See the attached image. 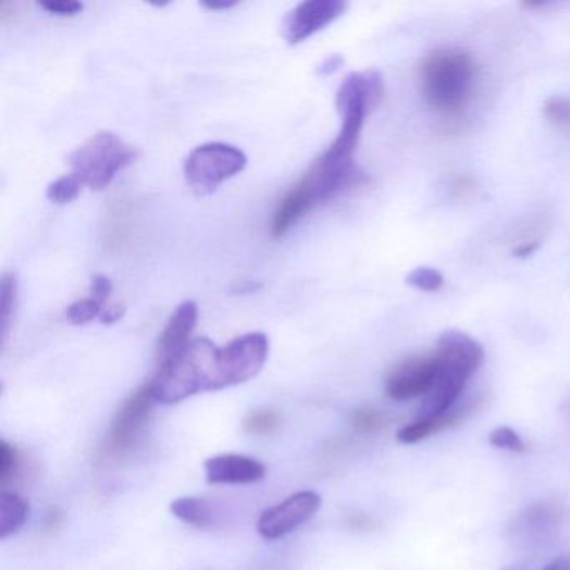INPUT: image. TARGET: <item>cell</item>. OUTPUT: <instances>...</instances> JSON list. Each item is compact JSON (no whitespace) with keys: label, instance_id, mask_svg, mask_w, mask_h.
Here are the masks:
<instances>
[{"label":"cell","instance_id":"obj_6","mask_svg":"<svg viewBox=\"0 0 570 570\" xmlns=\"http://www.w3.org/2000/svg\"><path fill=\"white\" fill-rule=\"evenodd\" d=\"M246 163L248 158L241 149L224 142H208L193 149L186 158V181L198 195H211L224 181L241 173Z\"/></svg>","mask_w":570,"mask_h":570},{"label":"cell","instance_id":"obj_26","mask_svg":"<svg viewBox=\"0 0 570 570\" xmlns=\"http://www.w3.org/2000/svg\"><path fill=\"white\" fill-rule=\"evenodd\" d=\"M351 423L358 432H375L385 425V419L373 408H358L351 416Z\"/></svg>","mask_w":570,"mask_h":570},{"label":"cell","instance_id":"obj_31","mask_svg":"<svg viewBox=\"0 0 570 570\" xmlns=\"http://www.w3.org/2000/svg\"><path fill=\"white\" fill-rule=\"evenodd\" d=\"M342 64H344V58H342V55H330V58L320 65L318 73L322 74V76H329V74H333L338 67H342Z\"/></svg>","mask_w":570,"mask_h":570},{"label":"cell","instance_id":"obj_13","mask_svg":"<svg viewBox=\"0 0 570 570\" xmlns=\"http://www.w3.org/2000/svg\"><path fill=\"white\" fill-rule=\"evenodd\" d=\"M196 323H198V305L195 301L181 303L171 314L166 329L159 336L158 367L176 357L191 344L189 338L195 332Z\"/></svg>","mask_w":570,"mask_h":570},{"label":"cell","instance_id":"obj_7","mask_svg":"<svg viewBox=\"0 0 570 570\" xmlns=\"http://www.w3.org/2000/svg\"><path fill=\"white\" fill-rule=\"evenodd\" d=\"M270 354L264 333H248L233 339L218 355V391L255 379L263 370Z\"/></svg>","mask_w":570,"mask_h":570},{"label":"cell","instance_id":"obj_3","mask_svg":"<svg viewBox=\"0 0 570 570\" xmlns=\"http://www.w3.org/2000/svg\"><path fill=\"white\" fill-rule=\"evenodd\" d=\"M382 96V74L376 71L351 73L345 77L336 92V109L342 116V129L322 159L335 164L354 163V152L360 141L364 120L380 104Z\"/></svg>","mask_w":570,"mask_h":570},{"label":"cell","instance_id":"obj_1","mask_svg":"<svg viewBox=\"0 0 570 570\" xmlns=\"http://www.w3.org/2000/svg\"><path fill=\"white\" fill-rule=\"evenodd\" d=\"M433 357L437 360V380L420 405L419 419H432L454 410L467 383L484 364L485 351L467 333L448 330L438 338Z\"/></svg>","mask_w":570,"mask_h":570},{"label":"cell","instance_id":"obj_11","mask_svg":"<svg viewBox=\"0 0 570 570\" xmlns=\"http://www.w3.org/2000/svg\"><path fill=\"white\" fill-rule=\"evenodd\" d=\"M154 394H152L151 382L142 385L139 391L134 392L123 407L117 410L116 417L112 420L111 445L117 450L129 447L139 433L148 423L149 417L154 407Z\"/></svg>","mask_w":570,"mask_h":570},{"label":"cell","instance_id":"obj_33","mask_svg":"<svg viewBox=\"0 0 570 570\" xmlns=\"http://www.w3.org/2000/svg\"><path fill=\"white\" fill-rule=\"evenodd\" d=\"M537 248L538 241L523 243V245H520L519 248L513 251V253H516V257L519 258H528L531 257V255L534 253L535 249Z\"/></svg>","mask_w":570,"mask_h":570},{"label":"cell","instance_id":"obj_16","mask_svg":"<svg viewBox=\"0 0 570 570\" xmlns=\"http://www.w3.org/2000/svg\"><path fill=\"white\" fill-rule=\"evenodd\" d=\"M29 519V504L12 492L0 494V538L17 534Z\"/></svg>","mask_w":570,"mask_h":570},{"label":"cell","instance_id":"obj_29","mask_svg":"<svg viewBox=\"0 0 570 570\" xmlns=\"http://www.w3.org/2000/svg\"><path fill=\"white\" fill-rule=\"evenodd\" d=\"M112 293V282L111 278H108L106 275H95L92 276V282H90V295L95 298L98 303H101L104 307L106 301L109 300V296Z\"/></svg>","mask_w":570,"mask_h":570},{"label":"cell","instance_id":"obj_9","mask_svg":"<svg viewBox=\"0 0 570 570\" xmlns=\"http://www.w3.org/2000/svg\"><path fill=\"white\" fill-rule=\"evenodd\" d=\"M347 2L344 0H305L296 5L283 22V37L286 42H303L318 30L325 29L335 18L344 14Z\"/></svg>","mask_w":570,"mask_h":570},{"label":"cell","instance_id":"obj_24","mask_svg":"<svg viewBox=\"0 0 570 570\" xmlns=\"http://www.w3.org/2000/svg\"><path fill=\"white\" fill-rule=\"evenodd\" d=\"M544 116L559 127H570V98L554 96L544 104Z\"/></svg>","mask_w":570,"mask_h":570},{"label":"cell","instance_id":"obj_8","mask_svg":"<svg viewBox=\"0 0 570 570\" xmlns=\"http://www.w3.org/2000/svg\"><path fill=\"white\" fill-rule=\"evenodd\" d=\"M320 507L322 497L317 492H298L278 506L264 510L258 520V532L267 541H278L313 519Z\"/></svg>","mask_w":570,"mask_h":570},{"label":"cell","instance_id":"obj_15","mask_svg":"<svg viewBox=\"0 0 570 570\" xmlns=\"http://www.w3.org/2000/svg\"><path fill=\"white\" fill-rule=\"evenodd\" d=\"M462 410H459V412L450 410V412L445 413V416L432 417V419H417V422L404 426V429L397 433V438L400 444H419V442L432 437L435 433L444 432V430L454 426L455 423L462 422Z\"/></svg>","mask_w":570,"mask_h":570},{"label":"cell","instance_id":"obj_28","mask_svg":"<svg viewBox=\"0 0 570 570\" xmlns=\"http://www.w3.org/2000/svg\"><path fill=\"white\" fill-rule=\"evenodd\" d=\"M40 8L49 14L76 15L83 11L84 5L76 0H49V2H40Z\"/></svg>","mask_w":570,"mask_h":570},{"label":"cell","instance_id":"obj_5","mask_svg":"<svg viewBox=\"0 0 570 570\" xmlns=\"http://www.w3.org/2000/svg\"><path fill=\"white\" fill-rule=\"evenodd\" d=\"M136 159V151L117 134L102 131L95 134L70 156L73 174L80 183L95 191H102L111 185L120 171Z\"/></svg>","mask_w":570,"mask_h":570},{"label":"cell","instance_id":"obj_18","mask_svg":"<svg viewBox=\"0 0 570 570\" xmlns=\"http://www.w3.org/2000/svg\"><path fill=\"white\" fill-rule=\"evenodd\" d=\"M2 301H0V317H2V338H8L11 323L14 322L15 307H17L18 282L12 271H5L2 276Z\"/></svg>","mask_w":570,"mask_h":570},{"label":"cell","instance_id":"obj_17","mask_svg":"<svg viewBox=\"0 0 570 570\" xmlns=\"http://www.w3.org/2000/svg\"><path fill=\"white\" fill-rule=\"evenodd\" d=\"M171 512L181 522L188 523L193 528L207 529L213 523V510L207 501L196 497H181L171 501Z\"/></svg>","mask_w":570,"mask_h":570},{"label":"cell","instance_id":"obj_14","mask_svg":"<svg viewBox=\"0 0 570 570\" xmlns=\"http://www.w3.org/2000/svg\"><path fill=\"white\" fill-rule=\"evenodd\" d=\"M317 207L313 196L301 183L293 186L276 208L275 216L271 221V235L282 238L305 214Z\"/></svg>","mask_w":570,"mask_h":570},{"label":"cell","instance_id":"obj_10","mask_svg":"<svg viewBox=\"0 0 570 570\" xmlns=\"http://www.w3.org/2000/svg\"><path fill=\"white\" fill-rule=\"evenodd\" d=\"M437 360L432 355L401 361L386 379L385 392L392 400L405 401L426 395L437 380Z\"/></svg>","mask_w":570,"mask_h":570},{"label":"cell","instance_id":"obj_2","mask_svg":"<svg viewBox=\"0 0 570 570\" xmlns=\"http://www.w3.org/2000/svg\"><path fill=\"white\" fill-rule=\"evenodd\" d=\"M220 348L208 338H198L185 350L159 364L151 380L156 404L176 405L201 392L218 391Z\"/></svg>","mask_w":570,"mask_h":570},{"label":"cell","instance_id":"obj_23","mask_svg":"<svg viewBox=\"0 0 570 570\" xmlns=\"http://www.w3.org/2000/svg\"><path fill=\"white\" fill-rule=\"evenodd\" d=\"M492 447L500 448V450L512 451V454H523L528 450V445L522 441L519 433L510 426H498L488 437Z\"/></svg>","mask_w":570,"mask_h":570},{"label":"cell","instance_id":"obj_25","mask_svg":"<svg viewBox=\"0 0 570 570\" xmlns=\"http://www.w3.org/2000/svg\"><path fill=\"white\" fill-rule=\"evenodd\" d=\"M18 469L17 450L8 442H0V485L5 487Z\"/></svg>","mask_w":570,"mask_h":570},{"label":"cell","instance_id":"obj_20","mask_svg":"<svg viewBox=\"0 0 570 570\" xmlns=\"http://www.w3.org/2000/svg\"><path fill=\"white\" fill-rule=\"evenodd\" d=\"M83 186L76 174H65V176L52 181L46 196H48L49 201L55 202V205H67L79 196Z\"/></svg>","mask_w":570,"mask_h":570},{"label":"cell","instance_id":"obj_12","mask_svg":"<svg viewBox=\"0 0 570 570\" xmlns=\"http://www.w3.org/2000/svg\"><path fill=\"white\" fill-rule=\"evenodd\" d=\"M205 472L210 484H255L267 476V467L245 455H220L207 460Z\"/></svg>","mask_w":570,"mask_h":570},{"label":"cell","instance_id":"obj_32","mask_svg":"<svg viewBox=\"0 0 570 570\" xmlns=\"http://www.w3.org/2000/svg\"><path fill=\"white\" fill-rule=\"evenodd\" d=\"M238 5L236 0H224V2H202V8L210 9V11H227Z\"/></svg>","mask_w":570,"mask_h":570},{"label":"cell","instance_id":"obj_27","mask_svg":"<svg viewBox=\"0 0 570 570\" xmlns=\"http://www.w3.org/2000/svg\"><path fill=\"white\" fill-rule=\"evenodd\" d=\"M278 425V417L273 410H258L246 419L245 430L249 433H271Z\"/></svg>","mask_w":570,"mask_h":570},{"label":"cell","instance_id":"obj_22","mask_svg":"<svg viewBox=\"0 0 570 570\" xmlns=\"http://www.w3.org/2000/svg\"><path fill=\"white\" fill-rule=\"evenodd\" d=\"M407 283L420 292H438L444 286V276L441 271L433 270V268H417L407 276Z\"/></svg>","mask_w":570,"mask_h":570},{"label":"cell","instance_id":"obj_4","mask_svg":"<svg viewBox=\"0 0 570 570\" xmlns=\"http://www.w3.org/2000/svg\"><path fill=\"white\" fill-rule=\"evenodd\" d=\"M475 73V61L469 52L438 49L422 62L420 84L423 99L437 111H459L472 92Z\"/></svg>","mask_w":570,"mask_h":570},{"label":"cell","instance_id":"obj_21","mask_svg":"<svg viewBox=\"0 0 570 570\" xmlns=\"http://www.w3.org/2000/svg\"><path fill=\"white\" fill-rule=\"evenodd\" d=\"M102 305L98 303L95 298H83V300L74 301L73 305L65 310V318L71 325H87L92 322L95 318L101 317Z\"/></svg>","mask_w":570,"mask_h":570},{"label":"cell","instance_id":"obj_34","mask_svg":"<svg viewBox=\"0 0 570 570\" xmlns=\"http://www.w3.org/2000/svg\"><path fill=\"white\" fill-rule=\"evenodd\" d=\"M542 570H570V556L559 557V559L547 563Z\"/></svg>","mask_w":570,"mask_h":570},{"label":"cell","instance_id":"obj_30","mask_svg":"<svg viewBox=\"0 0 570 570\" xmlns=\"http://www.w3.org/2000/svg\"><path fill=\"white\" fill-rule=\"evenodd\" d=\"M124 313H126L124 305H108V307L102 308L99 320H101V323H104V325H114V323L120 322L121 318L124 317Z\"/></svg>","mask_w":570,"mask_h":570},{"label":"cell","instance_id":"obj_19","mask_svg":"<svg viewBox=\"0 0 570 570\" xmlns=\"http://www.w3.org/2000/svg\"><path fill=\"white\" fill-rule=\"evenodd\" d=\"M522 528L523 531L529 532L531 535H544L545 532L553 531L554 528H557L559 523V513L557 510L550 509V507H534V509L529 510L525 516L522 517Z\"/></svg>","mask_w":570,"mask_h":570}]
</instances>
